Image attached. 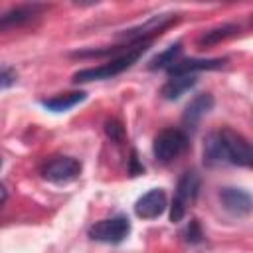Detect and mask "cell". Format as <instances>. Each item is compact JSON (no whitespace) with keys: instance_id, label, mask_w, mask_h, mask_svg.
<instances>
[{"instance_id":"obj_8","label":"cell","mask_w":253,"mask_h":253,"mask_svg":"<svg viewBox=\"0 0 253 253\" xmlns=\"http://www.w3.org/2000/svg\"><path fill=\"white\" fill-rule=\"evenodd\" d=\"M213 103L215 101H213V95L211 93H200V95H196L186 105V109L182 113V126H184V132L186 134H188V130L194 132L198 128L200 121L213 109Z\"/></svg>"},{"instance_id":"obj_13","label":"cell","mask_w":253,"mask_h":253,"mask_svg":"<svg viewBox=\"0 0 253 253\" xmlns=\"http://www.w3.org/2000/svg\"><path fill=\"white\" fill-rule=\"evenodd\" d=\"M87 99V93L85 91H69V93H59V95H53L49 99H42L40 105L51 113H65L69 109H73L75 105L83 103Z\"/></svg>"},{"instance_id":"obj_20","label":"cell","mask_w":253,"mask_h":253,"mask_svg":"<svg viewBox=\"0 0 253 253\" xmlns=\"http://www.w3.org/2000/svg\"><path fill=\"white\" fill-rule=\"evenodd\" d=\"M18 81V71L10 65H0V91L10 89Z\"/></svg>"},{"instance_id":"obj_14","label":"cell","mask_w":253,"mask_h":253,"mask_svg":"<svg viewBox=\"0 0 253 253\" xmlns=\"http://www.w3.org/2000/svg\"><path fill=\"white\" fill-rule=\"evenodd\" d=\"M196 83H198V79H196L194 75H174V77H170V79L162 85L160 95H162L166 101H176V99H180L186 91H190Z\"/></svg>"},{"instance_id":"obj_23","label":"cell","mask_w":253,"mask_h":253,"mask_svg":"<svg viewBox=\"0 0 253 253\" xmlns=\"http://www.w3.org/2000/svg\"><path fill=\"white\" fill-rule=\"evenodd\" d=\"M0 166H2V158H0Z\"/></svg>"},{"instance_id":"obj_18","label":"cell","mask_w":253,"mask_h":253,"mask_svg":"<svg viewBox=\"0 0 253 253\" xmlns=\"http://www.w3.org/2000/svg\"><path fill=\"white\" fill-rule=\"evenodd\" d=\"M105 134H107V138H111L117 144L125 142V138H126V130L119 119H107L105 121Z\"/></svg>"},{"instance_id":"obj_12","label":"cell","mask_w":253,"mask_h":253,"mask_svg":"<svg viewBox=\"0 0 253 253\" xmlns=\"http://www.w3.org/2000/svg\"><path fill=\"white\" fill-rule=\"evenodd\" d=\"M43 8H45L43 4H22V6L10 8V10L0 14V30H10L16 26L28 24L34 18H38Z\"/></svg>"},{"instance_id":"obj_6","label":"cell","mask_w":253,"mask_h":253,"mask_svg":"<svg viewBox=\"0 0 253 253\" xmlns=\"http://www.w3.org/2000/svg\"><path fill=\"white\" fill-rule=\"evenodd\" d=\"M219 136H221V142H223L227 164L249 168L251 162H253V152H251L249 140L241 132H237L233 128H221L219 130Z\"/></svg>"},{"instance_id":"obj_22","label":"cell","mask_w":253,"mask_h":253,"mask_svg":"<svg viewBox=\"0 0 253 253\" xmlns=\"http://www.w3.org/2000/svg\"><path fill=\"white\" fill-rule=\"evenodd\" d=\"M6 200H8V190L0 184V206H4V202H6Z\"/></svg>"},{"instance_id":"obj_17","label":"cell","mask_w":253,"mask_h":253,"mask_svg":"<svg viewBox=\"0 0 253 253\" xmlns=\"http://www.w3.org/2000/svg\"><path fill=\"white\" fill-rule=\"evenodd\" d=\"M182 53V42H176L172 45H168L164 51H160L158 55H154L150 61H148V69L150 71H156V69H168L172 63L178 61V55Z\"/></svg>"},{"instance_id":"obj_21","label":"cell","mask_w":253,"mask_h":253,"mask_svg":"<svg viewBox=\"0 0 253 253\" xmlns=\"http://www.w3.org/2000/svg\"><path fill=\"white\" fill-rule=\"evenodd\" d=\"M142 172H144V166H142V162L138 160L136 150L132 148V150H130V158H128V174H130V176H138V174H142Z\"/></svg>"},{"instance_id":"obj_3","label":"cell","mask_w":253,"mask_h":253,"mask_svg":"<svg viewBox=\"0 0 253 253\" xmlns=\"http://www.w3.org/2000/svg\"><path fill=\"white\" fill-rule=\"evenodd\" d=\"M200 186H202V178L196 170H186L178 184H176V194H174V200L170 204V221L172 223H180L186 215V210L190 204L196 202L198 198V192H200Z\"/></svg>"},{"instance_id":"obj_1","label":"cell","mask_w":253,"mask_h":253,"mask_svg":"<svg viewBox=\"0 0 253 253\" xmlns=\"http://www.w3.org/2000/svg\"><path fill=\"white\" fill-rule=\"evenodd\" d=\"M152 42H142V43H134L130 49L111 57L107 63H101L97 67H85V69H79L77 73H73L71 81L73 83H89V81H103V79H111L115 75H121L123 71L130 69L140 57L142 53L150 47Z\"/></svg>"},{"instance_id":"obj_5","label":"cell","mask_w":253,"mask_h":253,"mask_svg":"<svg viewBox=\"0 0 253 253\" xmlns=\"http://www.w3.org/2000/svg\"><path fill=\"white\" fill-rule=\"evenodd\" d=\"M130 233V221L126 215H115L109 219H101L97 223H93L87 231V235L93 241L99 243H107V245H117L123 243Z\"/></svg>"},{"instance_id":"obj_11","label":"cell","mask_w":253,"mask_h":253,"mask_svg":"<svg viewBox=\"0 0 253 253\" xmlns=\"http://www.w3.org/2000/svg\"><path fill=\"white\" fill-rule=\"evenodd\" d=\"M219 202L223 204V208L229 213H233L237 217L249 215L251 210H253L251 194L243 188H223V190H219Z\"/></svg>"},{"instance_id":"obj_15","label":"cell","mask_w":253,"mask_h":253,"mask_svg":"<svg viewBox=\"0 0 253 253\" xmlns=\"http://www.w3.org/2000/svg\"><path fill=\"white\" fill-rule=\"evenodd\" d=\"M204 162L208 166H217V164H227L225 160V150H223V142L219 136V130L210 132L204 140Z\"/></svg>"},{"instance_id":"obj_16","label":"cell","mask_w":253,"mask_h":253,"mask_svg":"<svg viewBox=\"0 0 253 253\" xmlns=\"http://www.w3.org/2000/svg\"><path fill=\"white\" fill-rule=\"evenodd\" d=\"M239 32V26L237 24H221V26H215L208 32H204L200 38H198V45L202 47H210V45H215L227 38H233L235 34Z\"/></svg>"},{"instance_id":"obj_4","label":"cell","mask_w":253,"mask_h":253,"mask_svg":"<svg viewBox=\"0 0 253 253\" xmlns=\"http://www.w3.org/2000/svg\"><path fill=\"white\" fill-rule=\"evenodd\" d=\"M188 134L182 128H162L152 142L154 158L162 164L172 162L188 148Z\"/></svg>"},{"instance_id":"obj_19","label":"cell","mask_w":253,"mask_h":253,"mask_svg":"<svg viewBox=\"0 0 253 253\" xmlns=\"http://www.w3.org/2000/svg\"><path fill=\"white\" fill-rule=\"evenodd\" d=\"M184 239L188 241V243H192V245H196V243H200L202 239H204V231H202V227H200V221L198 219H190L188 221V225H186V231H184Z\"/></svg>"},{"instance_id":"obj_9","label":"cell","mask_w":253,"mask_h":253,"mask_svg":"<svg viewBox=\"0 0 253 253\" xmlns=\"http://www.w3.org/2000/svg\"><path fill=\"white\" fill-rule=\"evenodd\" d=\"M168 208V200L162 188H152L146 194H142L134 204V213L140 219H156L160 217Z\"/></svg>"},{"instance_id":"obj_7","label":"cell","mask_w":253,"mask_h":253,"mask_svg":"<svg viewBox=\"0 0 253 253\" xmlns=\"http://www.w3.org/2000/svg\"><path fill=\"white\" fill-rule=\"evenodd\" d=\"M81 162L73 156H55L42 166V176L51 184H67L79 178Z\"/></svg>"},{"instance_id":"obj_10","label":"cell","mask_w":253,"mask_h":253,"mask_svg":"<svg viewBox=\"0 0 253 253\" xmlns=\"http://www.w3.org/2000/svg\"><path fill=\"white\" fill-rule=\"evenodd\" d=\"M227 63L225 57H190V59H180L172 63L166 71L170 77L174 75H194L198 71H213L221 69Z\"/></svg>"},{"instance_id":"obj_2","label":"cell","mask_w":253,"mask_h":253,"mask_svg":"<svg viewBox=\"0 0 253 253\" xmlns=\"http://www.w3.org/2000/svg\"><path fill=\"white\" fill-rule=\"evenodd\" d=\"M178 20H180V16L174 14V12L156 14V16H150L148 20H144L142 24L117 34V38L125 40L126 45H134V43H142V42H152L154 36H160L164 30H168L170 26H174Z\"/></svg>"}]
</instances>
